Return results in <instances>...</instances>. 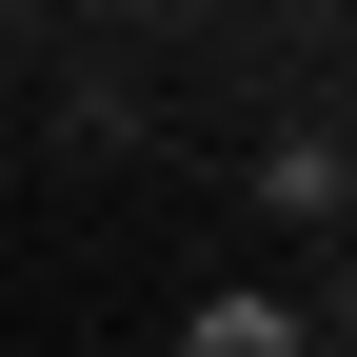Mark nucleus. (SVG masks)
Instances as JSON below:
<instances>
[{
    "label": "nucleus",
    "mask_w": 357,
    "mask_h": 357,
    "mask_svg": "<svg viewBox=\"0 0 357 357\" xmlns=\"http://www.w3.org/2000/svg\"><path fill=\"white\" fill-rule=\"evenodd\" d=\"M178 357H298V318H278V298H199V337H178Z\"/></svg>",
    "instance_id": "f257e3e1"
}]
</instances>
